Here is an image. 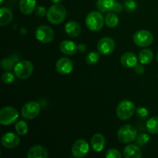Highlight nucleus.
Instances as JSON below:
<instances>
[{
	"label": "nucleus",
	"instance_id": "obj_18",
	"mask_svg": "<svg viewBox=\"0 0 158 158\" xmlns=\"http://www.w3.org/2000/svg\"><path fill=\"white\" fill-rule=\"evenodd\" d=\"M36 2L35 0H19V7L22 13L29 15L35 9Z\"/></svg>",
	"mask_w": 158,
	"mask_h": 158
},
{
	"label": "nucleus",
	"instance_id": "obj_2",
	"mask_svg": "<svg viewBox=\"0 0 158 158\" xmlns=\"http://www.w3.org/2000/svg\"><path fill=\"white\" fill-rule=\"evenodd\" d=\"M135 112V105L132 101L128 100H123L117 106L116 114L122 120H127L131 118Z\"/></svg>",
	"mask_w": 158,
	"mask_h": 158
},
{
	"label": "nucleus",
	"instance_id": "obj_40",
	"mask_svg": "<svg viewBox=\"0 0 158 158\" xmlns=\"http://www.w3.org/2000/svg\"><path fill=\"white\" fill-rule=\"evenodd\" d=\"M157 61L158 62V52H157Z\"/></svg>",
	"mask_w": 158,
	"mask_h": 158
},
{
	"label": "nucleus",
	"instance_id": "obj_19",
	"mask_svg": "<svg viewBox=\"0 0 158 158\" xmlns=\"http://www.w3.org/2000/svg\"><path fill=\"white\" fill-rule=\"evenodd\" d=\"M123 155L126 158H140L142 157V152L138 146L129 144L123 149Z\"/></svg>",
	"mask_w": 158,
	"mask_h": 158
},
{
	"label": "nucleus",
	"instance_id": "obj_21",
	"mask_svg": "<svg viewBox=\"0 0 158 158\" xmlns=\"http://www.w3.org/2000/svg\"><path fill=\"white\" fill-rule=\"evenodd\" d=\"M13 18V13L9 8L2 7L0 9V26H5L9 25Z\"/></svg>",
	"mask_w": 158,
	"mask_h": 158
},
{
	"label": "nucleus",
	"instance_id": "obj_27",
	"mask_svg": "<svg viewBox=\"0 0 158 158\" xmlns=\"http://www.w3.org/2000/svg\"><path fill=\"white\" fill-rule=\"evenodd\" d=\"M100 52H95V51L89 52L86 56V63H88L89 65L96 64L100 60Z\"/></svg>",
	"mask_w": 158,
	"mask_h": 158
},
{
	"label": "nucleus",
	"instance_id": "obj_39",
	"mask_svg": "<svg viewBox=\"0 0 158 158\" xmlns=\"http://www.w3.org/2000/svg\"><path fill=\"white\" fill-rule=\"evenodd\" d=\"M2 2H3V0H1V2H0V5L2 4Z\"/></svg>",
	"mask_w": 158,
	"mask_h": 158
},
{
	"label": "nucleus",
	"instance_id": "obj_23",
	"mask_svg": "<svg viewBox=\"0 0 158 158\" xmlns=\"http://www.w3.org/2000/svg\"><path fill=\"white\" fill-rule=\"evenodd\" d=\"M153 58L154 54L150 49H142L139 54V60L142 64H148L152 61Z\"/></svg>",
	"mask_w": 158,
	"mask_h": 158
},
{
	"label": "nucleus",
	"instance_id": "obj_11",
	"mask_svg": "<svg viewBox=\"0 0 158 158\" xmlns=\"http://www.w3.org/2000/svg\"><path fill=\"white\" fill-rule=\"evenodd\" d=\"M115 49V42L110 37H103L97 43L98 52L102 55H110Z\"/></svg>",
	"mask_w": 158,
	"mask_h": 158
},
{
	"label": "nucleus",
	"instance_id": "obj_16",
	"mask_svg": "<svg viewBox=\"0 0 158 158\" xmlns=\"http://www.w3.org/2000/svg\"><path fill=\"white\" fill-rule=\"evenodd\" d=\"M106 144L105 137L101 134H95L91 138V146L96 152H100Z\"/></svg>",
	"mask_w": 158,
	"mask_h": 158
},
{
	"label": "nucleus",
	"instance_id": "obj_20",
	"mask_svg": "<svg viewBox=\"0 0 158 158\" xmlns=\"http://www.w3.org/2000/svg\"><path fill=\"white\" fill-rule=\"evenodd\" d=\"M65 31L70 37H77L81 32V28L76 22L69 21L65 25Z\"/></svg>",
	"mask_w": 158,
	"mask_h": 158
},
{
	"label": "nucleus",
	"instance_id": "obj_17",
	"mask_svg": "<svg viewBox=\"0 0 158 158\" xmlns=\"http://www.w3.org/2000/svg\"><path fill=\"white\" fill-rule=\"evenodd\" d=\"M28 158H47L48 152L44 147L41 145H35L29 150Z\"/></svg>",
	"mask_w": 158,
	"mask_h": 158
},
{
	"label": "nucleus",
	"instance_id": "obj_3",
	"mask_svg": "<svg viewBox=\"0 0 158 158\" xmlns=\"http://www.w3.org/2000/svg\"><path fill=\"white\" fill-rule=\"evenodd\" d=\"M104 25V17L100 12L94 11L89 12L86 18V26L94 32L100 30Z\"/></svg>",
	"mask_w": 158,
	"mask_h": 158
},
{
	"label": "nucleus",
	"instance_id": "obj_36",
	"mask_svg": "<svg viewBox=\"0 0 158 158\" xmlns=\"http://www.w3.org/2000/svg\"><path fill=\"white\" fill-rule=\"evenodd\" d=\"M123 10V6H122L120 3L119 2H115L114 3V6H113L112 11H114L116 13H120Z\"/></svg>",
	"mask_w": 158,
	"mask_h": 158
},
{
	"label": "nucleus",
	"instance_id": "obj_26",
	"mask_svg": "<svg viewBox=\"0 0 158 158\" xmlns=\"http://www.w3.org/2000/svg\"><path fill=\"white\" fill-rule=\"evenodd\" d=\"M15 131H16L17 134L20 136L26 135L28 133V125L23 120H20V121L17 122L15 124Z\"/></svg>",
	"mask_w": 158,
	"mask_h": 158
},
{
	"label": "nucleus",
	"instance_id": "obj_34",
	"mask_svg": "<svg viewBox=\"0 0 158 158\" xmlns=\"http://www.w3.org/2000/svg\"><path fill=\"white\" fill-rule=\"evenodd\" d=\"M35 15L39 17H43L47 14V11L44 6H38L37 8H35Z\"/></svg>",
	"mask_w": 158,
	"mask_h": 158
},
{
	"label": "nucleus",
	"instance_id": "obj_6",
	"mask_svg": "<svg viewBox=\"0 0 158 158\" xmlns=\"http://www.w3.org/2000/svg\"><path fill=\"white\" fill-rule=\"evenodd\" d=\"M133 40L137 46L140 47H147L152 44L154 41V35L150 31L142 29L134 34Z\"/></svg>",
	"mask_w": 158,
	"mask_h": 158
},
{
	"label": "nucleus",
	"instance_id": "obj_10",
	"mask_svg": "<svg viewBox=\"0 0 158 158\" xmlns=\"http://www.w3.org/2000/svg\"><path fill=\"white\" fill-rule=\"evenodd\" d=\"M89 151V146L84 139H79L73 144L72 154L74 157L82 158L85 157Z\"/></svg>",
	"mask_w": 158,
	"mask_h": 158
},
{
	"label": "nucleus",
	"instance_id": "obj_8",
	"mask_svg": "<svg viewBox=\"0 0 158 158\" xmlns=\"http://www.w3.org/2000/svg\"><path fill=\"white\" fill-rule=\"evenodd\" d=\"M41 110L40 103L36 101H29L22 108V115L26 120H32L38 117Z\"/></svg>",
	"mask_w": 158,
	"mask_h": 158
},
{
	"label": "nucleus",
	"instance_id": "obj_7",
	"mask_svg": "<svg viewBox=\"0 0 158 158\" xmlns=\"http://www.w3.org/2000/svg\"><path fill=\"white\" fill-rule=\"evenodd\" d=\"M19 114L16 109L12 106H6L0 110V123L2 125H10L16 121Z\"/></svg>",
	"mask_w": 158,
	"mask_h": 158
},
{
	"label": "nucleus",
	"instance_id": "obj_32",
	"mask_svg": "<svg viewBox=\"0 0 158 158\" xmlns=\"http://www.w3.org/2000/svg\"><path fill=\"white\" fill-rule=\"evenodd\" d=\"M105 157L106 158H121L122 155L120 151L117 149H110L106 151Z\"/></svg>",
	"mask_w": 158,
	"mask_h": 158
},
{
	"label": "nucleus",
	"instance_id": "obj_25",
	"mask_svg": "<svg viewBox=\"0 0 158 158\" xmlns=\"http://www.w3.org/2000/svg\"><path fill=\"white\" fill-rule=\"evenodd\" d=\"M105 23L108 27L115 28L119 24V18L116 14L110 12L105 17Z\"/></svg>",
	"mask_w": 158,
	"mask_h": 158
},
{
	"label": "nucleus",
	"instance_id": "obj_24",
	"mask_svg": "<svg viewBox=\"0 0 158 158\" xmlns=\"http://www.w3.org/2000/svg\"><path fill=\"white\" fill-rule=\"evenodd\" d=\"M146 127L148 132L151 134H158V117L154 116V117H151L149 120L147 121Z\"/></svg>",
	"mask_w": 158,
	"mask_h": 158
},
{
	"label": "nucleus",
	"instance_id": "obj_9",
	"mask_svg": "<svg viewBox=\"0 0 158 158\" xmlns=\"http://www.w3.org/2000/svg\"><path fill=\"white\" fill-rule=\"evenodd\" d=\"M35 38L38 41L43 43H49L53 40L55 37L54 31L51 27L48 26H40L36 29L35 32Z\"/></svg>",
	"mask_w": 158,
	"mask_h": 158
},
{
	"label": "nucleus",
	"instance_id": "obj_33",
	"mask_svg": "<svg viewBox=\"0 0 158 158\" xmlns=\"http://www.w3.org/2000/svg\"><path fill=\"white\" fill-rule=\"evenodd\" d=\"M124 8L127 12H133L137 9V3L134 0H126L124 3Z\"/></svg>",
	"mask_w": 158,
	"mask_h": 158
},
{
	"label": "nucleus",
	"instance_id": "obj_29",
	"mask_svg": "<svg viewBox=\"0 0 158 158\" xmlns=\"http://www.w3.org/2000/svg\"><path fill=\"white\" fill-rule=\"evenodd\" d=\"M150 140V137L148 134L143 133V134H139L138 136H137V138H136V142H137V144L140 147H144L147 143H148Z\"/></svg>",
	"mask_w": 158,
	"mask_h": 158
},
{
	"label": "nucleus",
	"instance_id": "obj_13",
	"mask_svg": "<svg viewBox=\"0 0 158 158\" xmlns=\"http://www.w3.org/2000/svg\"><path fill=\"white\" fill-rule=\"evenodd\" d=\"M20 139L16 134L8 132L5 134L2 137V144L6 148L12 149L19 144Z\"/></svg>",
	"mask_w": 158,
	"mask_h": 158
},
{
	"label": "nucleus",
	"instance_id": "obj_15",
	"mask_svg": "<svg viewBox=\"0 0 158 158\" xmlns=\"http://www.w3.org/2000/svg\"><path fill=\"white\" fill-rule=\"evenodd\" d=\"M60 49L66 55L72 56L77 53L78 51V46L70 40H63L60 44Z\"/></svg>",
	"mask_w": 158,
	"mask_h": 158
},
{
	"label": "nucleus",
	"instance_id": "obj_14",
	"mask_svg": "<svg viewBox=\"0 0 158 158\" xmlns=\"http://www.w3.org/2000/svg\"><path fill=\"white\" fill-rule=\"evenodd\" d=\"M122 65L126 68H133L137 65V56L132 52H127L120 58Z\"/></svg>",
	"mask_w": 158,
	"mask_h": 158
},
{
	"label": "nucleus",
	"instance_id": "obj_31",
	"mask_svg": "<svg viewBox=\"0 0 158 158\" xmlns=\"http://www.w3.org/2000/svg\"><path fill=\"white\" fill-rule=\"evenodd\" d=\"M2 80L5 83L9 84V83H12L15 80V77L11 72H5L2 75Z\"/></svg>",
	"mask_w": 158,
	"mask_h": 158
},
{
	"label": "nucleus",
	"instance_id": "obj_12",
	"mask_svg": "<svg viewBox=\"0 0 158 158\" xmlns=\"http://www.w3.org/2000/svg\"><path fill=\"white\" fill-rule=\"evenodd\" d=\"M56 69L57 72L60 73V74L66 75L72 72L73 69V64L69 59L62 57L56 61Z\"/></svg>",
	"mask_w": 158,
	"mask_h": 158
},
{
	"label": "nucleus",
	"instance_id": "obj_28",
	"mask_svg": "<svg viewBox=\"0 0 158 158\" xmlns=\"http://www.w3.org/2000/svg\"><path fill=\"white\" fill-rule=\"evenodd\" d=\"M1 67L6 71H10L15 67L14 65V61L11 58H4L2 60L1 63Z\"/></svg>",
	"mask_w": 158,
	"mask_h": 158
},
{
	"label": "nucleus",
	"instance_id": "obj_22",
	"mask_svg": "<svg viewBox=\"0 0 158 158\" xmlns=\"http://www.w3.org/2000/svg\"><path fill=\"white\" fill-rule=\"evenodd\" d=\"M114 3V0H97V8L101 12H109L112 11Z\"/></svg>",
	"mask_w": 158,
	"mask_h": 158
},
{
	"label": "nucleus",
	"instance_id": "obj_4",
	"mask_svg": "<svg viewBox=\"0 0 158 158\" xmlns=\"http://www.w3.org/2000/svg\"><path fill=\"white\" fill-rule=\"evenodd\" d=\"M137 136V132L134 126L130 124H126L122 126L117 132V137L120 142L124 143H128L136 140Z\"/></svg>",
	"mask_w": 158,
	"mask_h": 158
},
{
	"label": "nucleus",
	"instance_id": "obj_5",
	"mask_svg": "<svg viewBox=\"0 0 158 158\" xmlns=\"http://www.w3.org/2000/svg\"><path fill=\"white\" fill-rule=\"evenodd\" d=\"M33 72V65L30 61L23 60L19 62L14 67V73L18 78L26 80L32 75Z\"/></svg>",
	"mask_w": 158,
	"mask_h": 158
},
{
	"label": "nucleus",
	"instance_id": "obj_37",
	"mask_svg": "<svg viewBox=\"0 0 158 158\" xmlns=\"http://www.w3.org/2000/svg\"><path fill=\"white\" fill-rule=\"evenodd\" d=\"M86 46L84 44H80L78 46V51L80 52H84L86 51Z\"/></svg>",
	"mask_w": 158,
	"mask_h": 158
},
{
	"label": "nucleus",
	"instance_id": "obj_30",
	"mask_svg": "<svg viewBox=\"0 0 158 158\" xmlns=\"http://www.w3.org/2000/svg\"><path fill=\"white\" fill-rule=\"evenodd\" d=\"M136 114H137V117L140 120H146L148 118V115H149V111L148 110L147 108L140 106V107L137 108V110H136Z\"/></svg>",
	"mask_w": 158,
	"mask_h": 158
},
{
	"label": "nucleus",
	"instance_id": "obj_35",
	"mask_svg": "<svg viewBox=\"0 0 158 158\" xmlns=\"http://www.w3.org/2000/svg\"><path fill=\"white\" fill-rule=\"evenodd\" d=\"M134 71L137 74H139V75H141V74H143L145 72V68L143 65H137V66H134Z\"/></svg>",
	"mask_w": 158,
	"mask_h": 158
},
{
	"label": "nucleus",
	"instance_id": "obj_38",
	"mask_svg": "<svg viewBox=\"0 0 158 158\" xmlns=\"http://www.w3.org/2000/svg\"><path fill=\"white\" fill-rule=\"evenodd\" d=\"M50 1H52L53 3H60L62 0H50Z\"/></svg>",
	"mask_w": 158,
	"mask_h": 158
},
{
	"label": "nucleus",
	"instance_id": "obj_1",
	"mask_svg": "<svg viewBox=\"0 0 158 158\" xmlns=\"http://www.w3.org/2000/svg\"><path fill=\"white\" fill-rule=\"evenodd\" d=\"M66 17V10L62 5L56 3L47 10L46 18L50 23L58 25L63 23Z\"/></svg>",
	"mask_w": 158,
	"mask_h": 158
}]
</instances>
